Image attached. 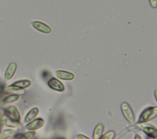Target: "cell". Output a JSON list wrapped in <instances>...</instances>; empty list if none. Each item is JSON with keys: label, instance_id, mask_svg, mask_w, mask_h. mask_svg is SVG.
Wrapping results in <instances>:
<instances>
[{"label": "cell", "instance_id": "6da1fadb", "mask_svg": "<svg viewBox=\"0 0 157 139\" xmlns=\"http://www.w3.org/2000/svg\"><path fill=\"white\" fill-rule=\"evenodd\" d=\"M157 116V107H148L145 109L140 114L139 118V123H146L155 118Z\"/></svg>", "mask_w": 157, "mask_h": 139}, {"label": "cell", "instance_id": "7a4b0ae2", "mask_svg": "<svg viewBox=\"0 0 157 139\" xmlns=\"http://www.w3.org/2000/svg\"><path fill=\"white\" fill-rule=\"evenodd\" d=\"M136 126L138 129L143 130L148 137L153 138L156 137L157 130L154 126L146 123H138L136 124Z\"/></svg>", "mask_w": 157, "mask_h": 139}, {"label": "cell", "instance_id": "3957f363", "mask_svg": "<svg viewBox=\"0 0 157 139\" xmlns=\"http://www.w3.org/2000/svg\"><path fill=\"white\" fill-rule=\"evenodd\" d=\"M121 109L125 118L129 123H133L134 121V115L129 105L126 102H123L121 104Z\"/></svg>", "mask_w": 157, "mask_h": 139}, {"label": "cell", "instance_id": "277c9868", "mask_svg": "<svg viewBox=\"0 0 157 139\" xmlns=\"http://www.w3.org/2000/svg\"><path fill=\"white\" fill-rule=\"evenodd\" d=\"M5 113L9 118L16 121L19 122L20 121V113L16 108L13 105L9 106L5 110Z\"/></svg>", "mask_w": 157, "mask_h": 139}, {"label": "cell", "instance_id": "5b68a950", "mask_svg": "<svg viewBox=\"0 0 157 139\" xmlns=\"http://www.w3.org/2000/svg\"><path fill=\"white\" fill-rule=\"evenodd\" d=\"M44 124V120L42 118H37L26 126V129L29 130H34L40 128Z\"/></svg>", "mask_w": 157, "mask_h": 139}, {"label": "cell", "instance_id": "8992f818", "mask_svg": "<svg viewBox=\"0 0 157 139\" xmlns=\"http://www.w3.org/2000/svg\"><path fill=\"white\" fill-rule=\"evenodd\" d=\"M31 24L36 29L43 33L48 34L51 32L50 27L43 23L39 21H33L31 22Z\"/></svg>", "mask_w": 157, "mask_h": 139}, {"label": "cell", "instance_id": "52a82bcc", "mask_svg": "<svg viewBox=\"0 0 157 139\" xmlns=\"http://www.w3.org/2000/svg\"><path fill=\"white\" fill-rule=\"evenodd\" d=\"M48 84L49 87L55 90L62 91L64 90V87L63 84L55 78H52L51 79H50Z\"/></svg>", "mask_w": 157, "mask_h": 139}, {"label": "cell", "instance_id": "ba28073f", "mask_svg": "<svg viewBox=\"0 0 157 139\" xmlns=\"http://www.w3.org/2000/svg\"><path fill=\"white\" fill-rule=\"evenodd\" d=\"M55 74L57 77L63 80H72L74 77V75L72 73L63 70L56 71Z\"/></svg>", "mask_w": 157, "mask_h": 139}, {"label": "cell", "instance_id": "9c48e42d", "mask_svg": "<svg viewBox=\"0 0 157 139\" xmlns=\"http://www.w3.org/2000/svg\"><path fill=\"white\" fill-rule=\"evenodd\" d=\"M16 69H17L16 64L15 63H11L6 70V71L4 75V79L6 80L10 79L13 76L16 71Z\"/></svg>", "mask_w": 157, "mask_h": 139}, {"label": "cell", "instance_id": "30bf717a", "mask_svg": "<svg viewBox=\"0 0 157 139\" xmlns=\"http://www.w3.org/2000/svg\"><path fill=\"white\" fill-rule=\"evenodd\" d=\"M38 112H39V109L37 107H34L32 109H31L25 118V120H24L25 122L28 123L31 121L36 116Z\"/></svg>", "mask_w": 157, "mask_h": 139}, {"label": "cell", "instance_id": "8fae6325", "mask_svg": "<svg viewBox=\"0 0 157 139\" xmlns=\"http://www.w3.org/2000/svg\"><path fill=\"white\" fill-rule=\"evenodd\" d=\"M5 90L6 91H7L9 93H13L14 94H23L25 93L24 90L22 88L13 86L12 85L10 86L7 87L5 88Z\"/></svg>", "mask_w": 157, "mask_h": 139}, {"label": "cell", "instance_id": "7c38bea8", "mask_svg": "<svg viewBox=\"0 0 157 139\" xmlns=\"http://www.w3.org/2000/svg\"><path fill=\"white\" fill-rule=\"evenodd\" d=\"M104 131V126L102 124H98L93 132V138L94 139H99L100 137L102 135V132Z\"/></svg>", "mask_w": 157, "mask_h": 139}, {"label": "cell", "instance_id": "4fadbf2b", "mask_svg": "<svg viewBox=\"0 0 157 139\" xmlns=\"http://www.w3.org/2000/svg\"><path fill=\"white\" fill-rule=\"evenodd\" d=\"M31 84V82L28 80H20L18 81H17L14 82L13 84H12L13 86L19 87L20 88H26L29 87Z\"/></svg>", "mask_w": 157, "mask_h": 139}, {"label": "cell", "instance_id": "5bb4252c", "mask_svg": "<svg viewBox=\"0 0 157 139\" xmlns=\"http://www.w3.org/2000/svg\"><path fill=\"white\" fill-rule=\"evenodd\" d=\"M19 98V96L17 94H11L6 96L3 99V102L4 103H11L12 102L16 101Z\"/></svg>", "mask_w": 157, "mask_h": 139}, {"label": "cell", "instance_id": "9a60e30c", "mask_svg": "<svg viewBox=\"0 0 157 139\" xmlns=\"http://www.w3.org/2000/svg\"><path fill=\"white\" fill-rule=\"evenodd\" d=\"M35 132L31 131V132H28L25 134L20 135L17 137V139H31L35 136Z\"/></svg>", "mask_w": 157, "mask_h": 139}, {"label": "cell", "instance_id": "2e32d148", "mask_svg": "<svg viewBox=\"0 0 157 139\" xmlns=\"http://www.w3.org/2000/svg\"><path fill=\"white\" fill-rule=\"evenodd\" d=\"M15 132L13 130H11V129H7L4 130L2 134L0 136L1 138H7L9 137H10L12 136H13L15 134Z\"/></svg>", "mask_w": 157, "mask_h": 139}, {"label": "cell", "instance_id": "e0dca14e", "mask_svg": "<svg viewBox=\"0 0 157 139\" xmlns=\"http://www.w3.org/2000/svg\"><path fill=\"white\" fill-rule=\"evenodd\" d=\"M3 123H4L6 125L10 126V127H16L18 126V122H16L10 118H5L4 119V122Z\"/></svg>", "mask_w": 157, "mask_h": 139}, {"label": "cell", "instance_id": "ac0fdd59", "mask_svg": "<svg viewBox=\"0 0 157 139\" xmlns=\"http://www.w3.org/2000/svg\"><path fill=\"white\" fill-rule=\"evenodd\" d=\"M115 136V133L113 131H109L104 135H101L99 139H113Z\"/></svg>", "mask_w": 157, "mask_h": 139}, {"label": "cell", "instance_id": "d6986e66", "mask_svg": "<svg viewBox=\"0 0 157 139\" xmlns=\"http://www.w3.org/2000/svg\"><path fill=\"white\" fill-rule=\"evenodd\" d=\"M77 139H90L89 138L86 137V136L82 135V134H79L77 135Z\"/></svg>", "mask_w": 157, "mask_h": 139}, {"label": "cell", "instance_id": "ffe728a7", "mask_svg": "<svg viewBox=\"0 0 157 139\" xmlns=\"http://www.w3.org/2000/svg\"><path fill=\"white\" fill-rule=\"evenodd\" d=\"M134 139H142V138H141V137L139 135L136 134L135 137H134Z\"/></svg>", "mask_w": 157, "mask_h": 139}, {"label": "cell", "instance_id": "44dd1931", "mask_svg": "<svg viewBox=\"0 0 157 139\" xmlns=\"http://www.w3.org/2000/svg\"><path fill=\"white\" fill-rule=\"evenodd\" d=\"M2 127V124H1V123H0V131H1V129Z\"/></svg>", "mask_w": 157, "mask_h": 139}, {"label": "cell", "instance_id": "7402d4cb", "mask_svg": "<svg viewBox=\"0 0 157 139\" xmlns=\"http://www.w3.org/2000/svg\"><path fill=\"white\" fill-rule=\"evenodd\" d=\"M148 139H156V138H153V137H149V138Z\"/></svg>", "mask_w": 157, "mask_h": 139}]
</instances>
